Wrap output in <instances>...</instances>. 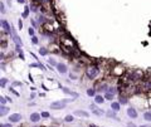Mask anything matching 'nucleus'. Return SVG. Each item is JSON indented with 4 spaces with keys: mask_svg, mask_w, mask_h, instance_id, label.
<instances>
[{
    "mask_svg": "<svg viewBox=\"0 0 151 127\" xmlns=\"http://www.w3.org/2000/svg\"><path fill=\"white\" fill-rule=\"evenodd\" d=\"M140 127H151L150 125H142V126H140Z\"/></svg>",
    "mask_w": 151,
    "mask_h": 127,
    "instance_id": "nucleus-34",
    "label": "nucleus"
},
{
    "mask_svg": "<svg viewBox=\"0 0 151 127\" xmlns=\"http://www.w3.org/2000/svg\"><path fill=\"white\" fill-rule=\"evenodd\" d=\"M107 92H108V93L115 94V93H116V88H108V91H107Z\"/></svg>",
    "mask_w": 151,
    "mask_h": 127,
    "instance_id": "nucleus-22",
    "label": "nucleus"
},
{
    "mask_svg": "<svg viewBox=\"0 0 151 127\" xmlns=\"http://www.w3.org/2000/svg\"><path fill=\"white\" fill-rule=\"evenodd\" d=\"M107 115H108L110 117H115V113H113V112H108V113H107Z\"/></svg>",
    "mask_w": 151,
    "mask_h": 127,
    "instance_id": "nucleus-30",
    "label": "nucleus"
},
{
    "mask_svg": "<svg viewBox=\"0 0 151 127\" xmlns=\"http://www.w3.org/2000/svg\"><path fill=\"white\" fill-rule=\"evenodd\" d=\"M145 87H146L147 89H151V83H150V82H149V83H146V84H145Z\"/></svg>",
    "mask_w": 151,
    "mask_h": 127,
    "instance_id": "nucleus-28",
    "label": "nucleus"
},
{
    "mask_svg": "<svg viewBox=\"0 0 151 127\" xmlns=\"http://www.w3.org/2000/svg\"><path fill=\"white\" fill-rule=\"evenodd\" d=\"M38 20H39V23H44V22H45V19L43 18V17H40V18H38Z\"/></svg>",
    "mask_w": 151,
    "mask_h": 127,
    "instance_id": "nucleus-27",
    "label": "nucleus"
},
{
    "mask_svg": "<svg viewBox=\"0 0 151 127\" xmlns=\"http://www.w3.org/2000/svg\"><path fill=\"white\" fill-rule=\"evenodd\" d=\"M0 102H1V103L4 105V103H5V102H6V99L4 98V97H1V98H0Z\"/></svg>",
    "mask_w": 151,
    "mask_h": 127,
    "instance_id": "nucleus-29",
    "label": "nucleus"
},
{
    "mask_svg": "<svg viewBox=\"0 0 151 127\" xmlns=\"http://www.w3.org/2000/svg\"><path fill=\"white\" fill-rule=\"evenodd\" d=\"M20 118H22V116L19 115V113H13V115L9 116V121H10V122H19V121H20Z\"/></svg>",
    "mask_w": 151,
    "mask_h": 127,
    "instance_id": "nucleus-3",
    "label": "nucleus"
},
{
    "mask_svg": "<svg viewBox=\"0 0 151 127\" xmlns=\"http://www.w3.org/2000/svg\"><path fill=\"white\" fill-rule=\"evenodd\" d=\"M42 117L47 118V117H49V113H48V112H43V113H42Z\"/></svg>",
    "mask_w": 151,
    "mask_h": 127,
    "instance_id": "nucleus-26",
    "label": "nucleus"
},
{
    "mask_svg": "<svg viewBox=\"0 0 151 127\" xmlns=\"http://www.w3.org/2000/svg\"><path fill=\"white\" fill-rule=\"evenodd\" d=\"M40 120V115L39 113H32L30 115V121L32 122H38Z\"/></svg>",
    "mask_w": 151,
    "mask_h": 127,
    "instance_id": "nucleus-7",
    "label": "nucleus"
},
{
    "mask_svg": "<svg viewBox=\"0 0 151 127\" xmlns=\"http://www.w3.org/2000/svg\"><path fill=\"white\" fill-rule=\"evenodd\" d=\"M98 73H100V69H98V67H96V66H91V67L87 68V77L91 78V79L96 78L98 76Z\"/></svg>",
    "mask_w": 151,
    "mask_h": 127,
    "instance_id": "nucleus-1",
    "label": "nucleus"
},
{
    "mask_svg": "<svg viewBox=\"0 0 151 127\" xmlns=\"http://www.w3.org/2000/svg\"><path fill=\"white\" fill-rule=\"evenodd\" d=\"M72 121H73V116L68 115V116L66 117V122H72Z\"/></svg>",
    "mask_w": 151,
    "mask_h": 127,
    "instance_id": "nucleus-19",
    "label": "nucleus"
},
{
    "mask_svg": "<svg viewBox=\"0 0 151 127\" xmlns=\"http://www.w3.org/2000/svg\"><path fill=\"white\" fill-rule=\"evenodd\" d=\"M113 96H115V94H112V93H108V92H107V93H106V97H105V98H106V99H110V101H111L112 98H113Z\"/></svg>",
    "mask_w": 151,
    "mask_h": 127,
    "instance_id": "nucleus-16",
    "label": "nucleus"
},
{
    "mask_svg": "<svg viewBox=\"0 0 151 127\" xmlns=\"http://www.w3.org/2000/svg\"><path fill=\"white\" fill-rule=\"evenodd\" d=\"M0 10H1V13H3V14L5 13V6H4V3L0 4Z\"/></svg>",
    "mask_w": 151,
    "mask_h": 127,
    "instance_id": "nucleus-20",
    "label": "nucleus"
},
{
    "mask_svg": "<svg viewBox=\"0 0 151 127\" xmlns=\"http://www.w3.org/2000/svg\"><path fill=\"white\" fill-rule=\"evenodd\" d=\"M66 103H67V101H57V102H53V103L50 105V108H54V110L64 108Z\"/></svg>",
    "mask_w": 151,
    "mask_h": 127,
    "instance_id": "nucleus-2",
    "label": "nucleus"
},
{
    "mask_svg": "<svg viewBox=\"0 0 151 127\" xmlns=\"http://www.w3.org/2000/svg\"><path fill=\"white\" fill-rule=\"evenodd\" d=\"M1 127H11V125H1Z\"/></svg>",
    "mask_w": 151,
    "mask_h": 127,
    "instance_id": "nucleus-33",
    "label": "nucleus"
},
{
    "mask_svg": "<svg viewBox=\"0 0 151 127\" xmlns=\"http://www.w3.org/2000/svg\"><path fill=\"white\" fill-rule=\"evenodd\" d=\"M24 1H25V0H18V3H22V4H23Z\"/></svg>",
    "mask_w": 151,
    "mask_h": 127,
    "instance_id": "nucleus-35",
    "label": "nucleus"
},
{
    "mask_svg": "<svg viewBox=\"0 0 151 127\" xmlns=\"http://www.w3.org/2000/svg\"><path fill=\"white\" fill-rule=\"evenodd\" d=\"M39 53H40L42 55H45L47 54V49H45V48H39Z\"/></svg>",
    "mask_w": 151,
    "mask_h": 127,
    "instance_id": "nucleus-17",
    "label": "nucleus"
},
{
    "mask_svg": "<svg viewBox=\"0 0 151 127\" xmlns=\"http://www.w3.org/2000/svg\"><path fill=\"white\" fill-rule=\"evenodd\" d=\"M23 28V23H22V20H19V29H22Z\"/></svg>",
    "mask_w": 151,
    "mask_h": 127,
    "instance_id": "nucleus-31",
    "label": "nucleus"
},
{
    "mask_svg": "<svg viewBox=\"0 0 151 127\" xmlns=\"http://www.w3.org/2000/svg\"><path fill=\"white\" fill-rule=\"evenodd\" d=\"M127 115L131 117V118H136V117H137V112L135 111V108H129L127 110Z\"/></svg>",
    "mask_w": 151,
    "mask_h": 127,
    "instance_id": "nucleus-6",
    "label": "nucleus"
},
{
    "mask_svg": "<svg viewBox=\"0 0 151 127\" xmlns=\"http://www.w3.org/2000/svg\"><path fill=\"white\" fill-rule=\"evenodd\" d=\"M6 82H8V79H5V78H3V79H1V87H4V86H5V84H6Z\"/></svg>",
    "mask_w": 151,
    "mask_h": 127,
    "instance_id": "nucleus-25",
    "label": "nucleus"
},
{
    "mask_svg": "<svg viewBox=\"0 0 151 127\" xmlns=\"http://www.w3.org/2000/svg\"><path fill=\"white\" fill-rule=\"evenodd\" d=\"M29 6H25V9H24V13H23V18H27L29 15Z\"/></svg>",
    "mask_w": 151,
    "mask_h": 127,
    "instance_id": "nucleus-13",
    "label": "nucleus"
},
{
    "mask_svg": "<svg viewBox=\"0 0 151 127\" xmlns=\"http://www.w3.org/2000/svg\"><path fill=\"white\" fill-rule=\"evenodd\" d=\"M95 101H96V103H103V102H105V98H103L102 96H96Z\"/></svg>",
    "mask_w": 151,
    "mask_h": 127,
    "instance_id": "nucleus-11",
    "label": "nucleus"
},
{
    "mask_svg": "<svg viewBox=\"0 0 151 127\" xmlns=\"http://www.w3.org/2000/svg\"><path fill=\"white\" fill-rule=\"evenodd\" d=\"M74 115H77V116H82V117H88L89 115H88V112H84V111H76L74 112Z\"/></svg>",
    "mask_w": 151,
    "mask_h": 127,
    "instance_id": "nucleus-8",
    "label": "nucleus"
},
{
    "mask_svg": "<svg viewBox=\"0 0 151 127\" xmlns=\"http://www.w3.org/2000/svg\"><path fill=\"white\" fill-rule=\"evenodd\" d=\"M111 107H112V110L113 111H118L120 110V103L118 102H113V103L111 105Z\"/></svg>",
    "mask_w": 151,
    "mask_h": 127,
    "instance_id": "nucleus-12",
    "label": "nucleus"
},
{
    "mask_svg": "<svg viewBox=\"0 0 151 127\" xmlns=\"http://www.w3.org/2000/svg\"><path fill=\"white\" fill-rule=\"evenodd\" d=\"M91 108H92V111H93L97 116H101V115H103V113H105V112L102 111V110H96V107H95V106H91Z\"/></svg>",
    "mask_w": 151,
    "mask_h": 127,
    "instance_id": "nucleus-9",
    "label": "nucleus"
},
{
    "mask_svg": "<svg viewBox=\"0 0 151 127\" xmlns=\"http://www.w3.org/2000/svg\"><path fill=\"white\" fill-rule=\"evenodd\" d=\"M120 103L121 105H126V103H127V99H126L125 97H121V98H120Z\"/></svg>",
    "mask_w": 151,
    "mask_h": 127,
    "instance_id": "nucleus-18",
    "label": "nucleus"
},
{
    "mask_svg": "<svg viewBox=\"0 0 151 127\" xmlns=\"http://www.w3.org/2000/svg\"><path fill=\"white\" fill-rule=\"evenodd\" d=\"M63 91H64V93H68V94H73L74 97H77V94H76V93H73L72 91H69L68 88H66V87H64V88H63Z\"/></svg>",
    "mask_w": 151,
    "mask_h": 127,
    "instance_id": "nucleus-15",
    "label": "nucleus"
},
{
    "mask_svg": "<svg viewBox=\"0 0 151 127\" xmlns=\"http://www.w3.org/2000/svg\"><path fill=\"white\" fill-rule=\"evenodd\" d=\"M87 94H88V96H93L95 94V89H88V91H87Z\"/></svg>",
    "mask_w": 151,
    "mask_h": 127,
    "instance_id": "nucleus-21",
    "label": "nucleus"
},
{
    "mask_svg": "<svg viewBox=\"0 0 151 127\" xmlns=\"http://www.w3.org/2000/svg\"><path fill=\"white\" fill-rule=\"evenodd\" d=\"M28 33H29V35H34V29H33V28H29Z\"/></svg>",
    "mask_w": 151,
    "mask_h": 127,
    "instance_id": "nucleus-23",
    "label": "nucleus"
},
{
    "mask_svg": "<svg viewBox=\"0 0 151 127\" xmlns=\"http://www.w3.org/2000/svg\"><path fill=\"white\" fill-rule=\"evenodd\" d=\"M144 118L146 121H151V112H146V113L144 115Z\"/></svg>",
    "mask_w": 151,
    "mask_h": 127,
    "instance_id": "nucleus-14",
    "label": "nucleus"
},
{
    "mask_svg": "<svg viewBox=\"0 0 151 127\" xmlns=\"http://www.w3.org/2000/svg\"><path fill=\"white\" fill-rule=\"evenodd\" d=\"M48 62H49V63H50V64H56V62H54V61H53V59H49V61H48ZM56 66H57V64H56Z\"/></svg>",
    "mask_w": 151,
    "mask_h": 127,
    "instance_id": "nucleus-32",
    "label": "nucleus"
},
{
    "mask_svg": "<svg viewBox=\"0 0 151 127\" xmlns=\"http://www.w3.org/2000/svg\"><path fill=\"white\" fill-rule=\"evenodd\" d=\"M57 71L59 72V73H62V74H64V73H67V67L64 66V64H57Z\"/></svg>",
    "mask_w": 151,
    "mask_h": 127,
    "instance_id": "nucleus-5",
    "label": "nucleus"
},
{
    "mask_svg": "<svg viewBox=\"0 0 151 127\" xmlns=\"http://www.w3.org/2000/svg\"><path fill=\"white\" fill-rule=\"evenodd\" d=\"M8 111H9V108H6L5 106H1V108H0V116H5L8 113Z\"/></svg>",
    "mask_w": 151,
    "mask_h": 127,
    "instance_id": "nucleus-10",
    "label": "nucleus"
},
{
    "mask_svg": "<svg viewBox=\"0 0 151 127\" xmlns=\"http://www.w3.org/2000/svg\"><path fill=\"white\" fill-rule=\"evenodd\" d=\"M1 24L4 27V30H5V33H11V27L8 24L6 20H1Z\"/></svg>",
    "mask_w": 151,
    "mask_h": 127,
    "instance_id": "nucleus-4",
    "label": "nucleus"
},
{
    "mask_svg": "<svg viewBox=\"0 0 151 127\" xmlns=\"http://www.w3.org/2000/svg\"><path fill=\"white\" fill-rule=\"evenodd\" d=\"M89 127H95V126H93V125H92V126H89Z\"/></svg>",
    "mask_w": 151,
    "mask_h": 127,
    "instance_id": "nucleus-36",
    "label": "nucleus"
},
{
    "mask_svg": "<svg viewBox=\"0 0 151 127\" xmlns=\"http://www.w3.org/2000/svg\"><path fill=\"white\" fill-rule=\"evenodd\" d=\"M32 42L34 43V44H37V43H38V38H37V37H34V35H33V38H32Z\"/></svg>",
    "mask_w": 151,
    "mask_h": 127,
    "instance_id": "nucleus-24",
    "label": "nucleus"
}]
</instances>
